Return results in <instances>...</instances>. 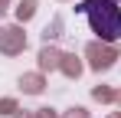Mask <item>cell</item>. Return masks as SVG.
<instances>
[{
    "label": "cell",
    "instance_id": "2",
    "mask_svg": "<svg viewBox=\"0 0 121 118\" xmlns=\"http://www.w3.org/2000/svg\"><path fill=\"white\" fill-rule=\"evenodd\" d=\"M118 3H121V0H118Z\"/></svg>",
    "mask_w": 121,
    "mask_h": 118
},
{
    "label": "cell",
    "instance_id": "1",
    "mask_svg": "<svg viewBox=\"0 0 121 118\" xmlns=\"http://www.w3.org/2000/svg\"><path fill=\"white\" fill-rule=\"evenodd\" d=\"M75 10L88 17V26L101 43L121 39V3L118 0H82Z\"/></svg>",
    "mask_w": 121,
    "mask_h": 118
}]
</instances>
